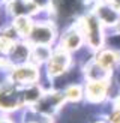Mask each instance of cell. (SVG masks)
Here are the masks:
<instances>
[{
	"instance_id": "30bf717a",
	"label": "cell",
	"mask_w": 120,
	"mask_h": 123,
	"mask_svg": "<svg viewBox=\"0 0 120 123\" xmlns=\"http://www.w3.org/2000/svg\"><path fill=\"white\" fill-rule=\"evenodd\" d=\"M15 29H17V32L20 33V35H30L32 33V23H30V20L27 17H18L17 20H15Z\"/></svg>"
},
{
	"instance_id": "ac0fdd59",
	"label": "cell",
	"mask_w": 120,
	"mask_h": 123,
	"mask_svg": "<svg viewBox=\"0 0 120 123\" xmlns=\"http://www.w3.org/2000/svg\"><path fill=\"white\" fill-rule=\"evenodd\" d=\"M0 123H11V122L6 120V119H0Z\"/></svg>"
},
{
	"instance_id": "ffe728a7",
	"label": "cell",
	"mask_w": 120,
	"mask_h": 123,
	"mask_svg": "<svg viewBox=\"0 0 120 123\" xmlns=\"http://www.w3.org/2000/svg\"><path fill=\"white\" fill-rule=\"evenodd\" d=\"M32 123H36V122H32Z\"/></svg>"
},
{
	"instance_id": "9c48e42d",
	"label": "cell",
	"mask_w": 120,
	"mask_h": 123,
	"mask_svg": "<svg viewBox=\"0 0 120 123\" xmlns=\"http://www.w3.org/2000/svg\"><path fill=\"white\" fill-rule=\"evenodd\" d=\"M81 44V36L77 30H71L63 38V48L65 50H77Z\"/></svg>"
},
{
	"instance_id": "5bb4252c",
	"label": "cell",
	"mask_w": 120,
	"mask_h": 123,
	"mask_svg": "<svg viewBox=\"0 0 120 123\" xmlns=\"http://www.w3.org/2000/svg\"><path fill=\"white\" fill-rule=\"evenodd\" d=\"M48 2H50V0H33V3L36 6H41V8H45V6L48 5Z\"/></svg>"
},
{
	"instance_id": "4fadbf2b",
	"label": "cell",
	"mask_w": 120,
	"mask_h": 123,
	"mask_svg": "<svg viewBox=\"0 0 120 123\" xmlns=\"http://www.w3.org/2000/svg\"><path fill=\"white\" fill-rule=\"evenodd\" d=\"M66 98L71 101H78L81 98V89L77 87V86H72V87H69L68 90H66Z\"/></svg>"
},
{
	"instance_id": "9a60e30c",
	"label": "cell",
	"mask_w": 120,
	"mask_h": 123,
	"mask_svg": "<svg viewBox=\"0 0 120 123\" xmlns=\"http://www.w3.org/2000/svg\"><path fill=\"white\" fill-rule=\"evenodd\" d=\"M111 123H120V111L114 113V114L111 116Z\"/></svg>"
},
{
	"instance_id": "e0dca14e",
	"label": "cell",
	"mask_w": 120,
	"mask_h": 123,
	"mask_svg": "<svg viewBox=\"0 0 120 123\" xmlns=\"http://www.w3.org/2000/svg\"><path fill=\"white\" fill-rule=\"evenodd\" d=\"M116 108H117V111H120V96L116 99Z\"/></svg>"
},
{
	"instance_id": "ba28073f",
	"label": "cell",
	"mask_w": 120,
	"mask_h": 123,
	"mask_svg": "<svg viewBox=\"0 0 120 123\" xmlns=\"http://www.w3.org/2000/svg\"><path fill=\"white\" fill-rule=\"evenodd\" d=\"M29 57V48L23 44H14L11 47V59L17 62V63H21V62H26Z\"/></svg>"
},
{
	"instance_id": "8992f818",
	"label": "cell",
	"mask_w": 120,
	"mask_h": 123,
	"mask_svg": "<svg viewBox=\"0 0 120 123\" xmlns=\"http://www.w3.org/2000/svg\"><path fill=\"white\" fill-rule=\"evenodd\" d=\"M53 36H54V30L50 26H38L30 33L32 41L38 45H47L48 42L53 41Z\"/></svg>"
},
{
	"instance_id": "d6986e66",
	"label": "cell",
	"mask_w": 120,
	"mask_h": 123,
	"mask_svg": "<svg viewBox=\"0 0 120 123\" xmlns=\"http://www.w3.org/2000/svg\"><path fill=\"white\" fill-rule=\"evenodd\" d=\"M44 123H50V122H48V120H44Z\"/></svg>"
},
{
	"instance_id": "277c9868",
	"label": "cell",
	"mask_w": 120,
	"mask_h": 123,
	"mask_svg": "<svg viewBox=\"0 0 120 123\" xmlns=\"http://www.w3.org/2000/svg\"><path fill=\"white\" fill-rule=\"evenodd\" d=\"M39 77V72L33 66H20L12 72V80L17 83H33Z\"/></svg>"
},
{
	"instance_id": "7c38bea8",
	"label": "cell",
	"mask_w": 120,
	"mask_h": 123,
	"mask_svg": "<svg viewBox=\"0 0 120 123\" xmlns=\"http://www.w3.org/2000/svg\"><path fill=\"white\" fill-rule=\"evenodd\" d=\"M35 54H36V56H35L36 60H38V62H42V60H45V59L50 57V50H48L45 45H38Z\"/></svg>"
},
{
	"instance_id": "2e32d148",
	"label": "cell",
	"mask_w": 120,
	"mask_h": 123,
	"mask_svg": "<svg viewBox=\"0 0 120 123\" xmlns=\"http://www.w3.org/2000/svg\"><path fill=\"white\" fill-rule=\"evenodd\" d=\"M111 6L119 12L120 11V0H111Z\"/></svg>"
},
{
	"instance_id": "5b68a950",
	"label": "cell",
	"mask_w": 120,
	"mask_h": 123,
	"mask_svg": "<svg viewBox=\"0 0 120 123\" xmlns=\"http://www.w3.org/2000/svg\"><path fill=\"white\" fill-rule=\"evenodd\" d=\"M107 89H108V83L107 81H90L87 89H86V95L87 99L92 102H99L105 98L107 95Z\"/></svg>"
},
{
	"instance_id": "7a4b0ae2",
	"label": "cell",
	"mask_w": 120,
	"mask_h": 123,
	"mask_svg": "<svg viewBox=\"0 0 120 123\" xmlns=\"http://www.w3.org/2000/svg\"><path fill=\"white\" fill-rule=\"evenodd\" d=\"M84 23V30H86L87 39L92 47H99L102 44V33H101V26H99V18L95 15H89L83 20Z\"/></svg>"
},
{
	"instance_id": "52a82bcc",
	"label": "cell",
	"mask_w": 120,
	"mask_h": 123,
	"mask_svg": "<svg viewBox=\"0 0 120 123\" xmlns=\"http://www.w3.org/2000/svg\"><path fill=\"white\" fill-rule=\"evenodd\" d=\"M98 18L104 21L108 26H113L119 21V12L113 8V6H99L98 8Z\"/></svg>"
},
{
	"instance_id": "8fae6325",
	"label": "cell",
	"mask_w": 120,
	"mask_h": 123,
	"mask_svg": "<svg viewBox=\"0 0 120 123\" xmlns=\"http://www.w3.org/2000/svg\"><path fill=\"white\" fill-rule=\"evenodd\" d=\"M114 62H116V54L111 53V51H104V53L99 54L96 63H99L102 68H105V69H110V68L114 65Z\"/></svg>"
},
{
	"instance_id": "3957f363",
	"label": "cell",
	"mask_w": 120,
	"mask_h": 123,
	"mask_svg": "<svg viewBox=\"0 0 120 123\" xmlns=\"http://www.w3.org/2000/svg\"><path fill=\"white\" fill-rule=\"evenodd\" d=\"M69 62H71V59L65 51H62V50L56 51L51 56L50 62H48V74L51 77H57L60 74H63L66 71V68L69 66Z\"/></svg>"
},
{
	"instance_id": "6da1fadb",
	"label": "cell",
	"mask_w": 120,
	"mask_h": 123,
	"mask_svg": "<svg viewBox=\"0 0 120 123\" xmlns=\"http://www.w3.org/2000/svg\"><path fill=\"white\" fill-rule=\"evenodd\" d=\"M39 98L41 90L36 87L20 90L11 84H5L0 87V108L9 111V110H15L24 104H33Z\"/></svg>"
}]
</instances>
